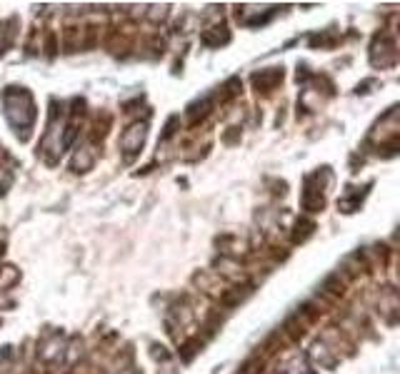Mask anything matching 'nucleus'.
Wrapping results in <instances>:
<instances>
[{"instance_id":"nucleus-3","label":"nucleus","mask_w":400,"mask_h":374,"mask_svg":"<svg viewBox=\"0 0 400 374\" xmlns=\"http://www.w3.org/2000/svg\"><path fill=\"white\" fill-rule=\"evenodd\" d=\"M280 80H283V70L268 68V70H260V73L253 75V85H255L258 90L268 92V90H273V88L278 85Z\"/></svg>"},{"instance_id":"nucleus-2","label":"nucleus","mask_w":400,"mask_h":374,"mask_svg":"<svg viewBox=\"0 0 400 374\" xmlns=\"http://www.w3.org/2000/svg\"><path fill=\"white\" fill-rule=\"evenodd\" d=\"M143 140H145V125H133V127H128L126 135H123V150H126L128 160L140 150Z\"/></svg>"},{"instance_id":"nucleus-1","label":"nucleus","mask_w":400,"mask_h":374,"mask_svg":"<svg viewBox=\"0 0 400 374\" xmlns=\"http://www.w3.org/2000/svg\"><path fill=\"white\" fill-rule=\"evenodd\" d=\"M3 105H6L8 123H11L18 132L25 130L23 135L28 137V127L35 120V105H33V97L28 95V90H23V88H11V90H6Z\"/></svg>"}]
</instances>
